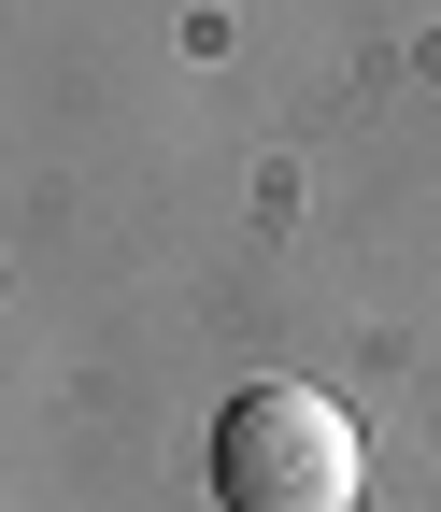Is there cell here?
I'll use <instances>...</instances> for the list:
<instances>
[{
  "instance_id": "1",
  "label": "cell",
  "mask_w": 441,
  "mask_h": 512,
  "mask_svg": "<svg viewBox=\"0 0 441 512\" xmlns=\"http://www.w3.org/2000/svg\"><path fill=\"white\" fill-rule=\"evenodd\" d=\"M370 456H356V413L313 399V384H242L214 413V498L228 512H356Z\"/></svg>"
}]
</instances>
